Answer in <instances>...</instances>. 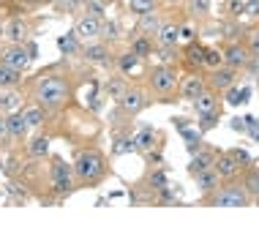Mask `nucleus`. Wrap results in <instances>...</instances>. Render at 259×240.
I'll list each match as a JSON object with an SVG mask.
<instances>
[{
	"label": "nucleus",
	"mask_w": 259,
	"mask_h": 240,
	"mask_svg": "<svg viewBox=\"0 0 259 240\" xmlns=\"http://www.w3.org/2000/svg\"><path fill=\"white\" fill-rule=\"evenodd\" d=\"M30 98L47 112H58L71 101V79L60 66H50L30 82Z\"/></svg>",
	"instance_id": "1"
},
{
	"label": "nucleus",
	"mask_w": 259,
	"mask_h": 240,
	"mask_svg": "<svg viewBox=\"0 0 259 240\" xmlns=\"http://www.w3.org/2000/svg\"><path fill=\"white\" fill-rule=\"evenodd\" d=\"M74 175H76V183L79 188H93L109 175V164H107V156L99 150V147H79L74 153Z\"/></svg>",
	"instance_id": "2"
},
{
	"label": "nucleus",
	"mask_w": 259,
	"mask_h": 240,
	"mask_svg": "<svg viewBox=\"0 0 259 240\" xmlns=\"http://www.w3.org/2000/svg\"><path fill=\"white\" fill-rule=\"evenodd\" d=\"M180 85V71L175 63H158L148 71V90L158 96V101H175Z\"/></svg>",
	"instance_id": "3"
},
{
	"label": "nucleus",
	"mask_w": 259,
	"mask_h": 240,
	"mask_svg": "<svg viewBox=\"0 0 259 240\" xmlns=\"http://www.w3.org/2000/svg\"><path fill=\"white\" fill-rule=\"evenodd\" d=\"M202 205L205 208H248V205H254L251 199V194L246 191V186L237 180H221V186L215 188V191H210L202 196Z\"/></svg>",
	"instance_id": "4"
},
{
	"label": "nucleus",
	"mask_w": 259,
	"mask_h": 240,
	"mask_svg": "<svg viewBox=\"0 0 259 240\" xmlns=\"http://www.w3.org/2000/svg\"><path fill=\"white\" fill-rule=\"evenodd\" d=\"M50 186H52V194L55 196H71L79 183H76V175H74V164H68L66 158L60 156H52V164H50Z\"/></svg>",
	"instance_id": "5"
},
{
	"label": "nucleus",
	"mask_w": 259,
	"mask_h": 240,
	"mask_svg": "<svg viewBox=\"0 0 259 240\" xmlns=\"http://www.w3.org/2000/svg\"><path fill=\"white\" fill-rule=\"evenodd\" d=\"M115 104H117V112L123 117H137L150 107V90L142 88V85H128Z\"/></svg>",
	"instance_id": "6"
},
{
	"label": "nucleus",
	"mask_w": 259,
	"mask_h": 240,
	"mask_svg": "<svg viewBox=\"0 0 259 240\" xmlns=\"http://www.w3.org/2000/svg\"><path fill=\"white\" fill-rule=\"evenodd\" d=\"M33 60H36V55L30 52L27 44H6V47H0V63H3V66L27 71Z\"/></svg>",
	"instance_id": "7"
},
{
	"label": "nucleus",
	"mask_w": 259,
	"mask_h": 240,
	"mask_svg": "<svg viewBox=\"0 0 259 240\" xmlns=\"http://www.w3.org/2000/svg\"><path fill=\"white\" fill-rule=\"evenodd\" d=\"M210 88L207 85V76L199 71V68H191L188 74L180 76V85H178V96H180V101H188L191 104L194 98H197L199 93H205V90Z\"/></svg>",
	"instance_id": "8"
},
{
	"label": "nucleus",
	"mask_w": 259,
	"mask_h": 240,
	"mask_svg": "<svg viewBox=\"0 0 259 240\" xmlns=\"http://www.w3.org/2000/svg\"><path fill=\"white\" fill-rule=\"evenodd\" d=\"M101 30H104V19L101 14H82L74 25V36L88 44V41H99L101 38Z\"/></svg>",
	"instance_id": "9"
},
{
	"label": "nucleus",
	"mask_w": 259,
	"mask_h": 240,
	"mask_svg": "<svg viewBox=\"0 0 259 240\" xmlns=\"http://www.w3.org/2000/svg\"><path fill=\"white\" fill-rule=\"evenodd\" d=\"M237 76H240V71L232 66H227V63H221L219 68H210L207 74V85L215 90V93H224L227 88H232V85L237 82Z\"/></svg>",
	"instance_id": "10"
},
{
	"label": "nucleus",
	"mask_w": 259,
	"mask_h": 240,
	"mask_svg": "<svg viewBox=\"0 0 259 240\" xmlns=\"http://www.w3.org/2000/svg\"><path fill=\"white\" fill-rule=\"evenodd\" d=\"M221 52H224V63H227V66L237 68V71H246L248 60H251V52H248L246 41H229Z\"/></svg>",
	"instance_id": "11"
},
{
	"label": "nucleus",
	"mask_w": 259,
	"mask_h": 240,
	"mask_svg": "<svg viewBox=\"0 0 259 240\" xmlns=\"http://www.w3.org/2000/svg\"><path fill=\"white\" fill-rule=\"evenodd\" d=\"M191 107H194V112H197V117L215 115V112H221V107H224V96L215 93L213 88H207L205 93H199L197 98H194Z\"/></svg>",
	"instance_id": "12"
},
{
	"label": "nucleus",
	"mask_w": 259,
	"mask_h": 240,
	"mask_svg": "<svg viewBox=\"0 0 259 240\" xmlns=\"http://www.w3.org/2000/svg\"><path fill=\"white\" fill-rule=\"evenodd\" d=\"M164 25V14L158 9L156 11H148V14H139L137 17V25H134V36H156L158 27Z\"/></svg>",
	"instance_id": "13"
},
{
	"label": "nucleus",
	"mask_w": 259,
	"mask_h": 240,
	"mask_svg": "<svg viewBox=\"0 0 259 240\" xmlns=\"http://www.w3.org/2000/svg\"><path fill=\"white\" fill-rule=\"evenodd\" d=\"M30 123H27L25 112H11L9 115V142H27V137H30Z\"/></svg>",
	"instance_id": "14"
},
{
	"label": "nucleus",
	"mask_w": 259,
	"mask_h": 240,
	"mask_svg": "<svg viewBox=\"0 0 259 240\" xmlns=\"http://www.w3.org/2000/svg\"><path fill=\"white\" fill-rule=\"evenodd\" d=\"M30 33H33V27L22 17H14L11 22L6 25V41H9V44H27V41H30Z\"/></svg>",
	"instance_id": "15"
},
{
	"label": "nucleus",
	"mask_w": 259,
	"mask_h": 240,
	"mask_svg": "<svg viewBox=\"0 0 259 240\" xmlns=\"http://www.w3.org/2000/svg\"><path fill=\"white\" fill-rule=\"evenodd\" d=\"M213 169L221 175V180H235L237 175L243 172V169H240V164H237V161H235L232 156H229V150H219V153H215Z\"/></svg>",
	"instance_id": "16"
},
{
	"label": "nucleus",
	"mask_w": 259,
	"mask_h": 240,
	"mask_svg": "<svg viewBox=\"0 0 259 240\" xmlns=\"http://www.w3.org/2000/svg\"><path fill=\"white\" fill-rule=\"evenodd\" d=\"M25 107V96L19 88H0V112L3 115H11V112H19Z\"/></svg>",
	"instance_id": "17"
},
{
	"label": "nucleus",
	"mask_w": 259,
	"mask_h": 240,
	"mask_svg": "<svg viewBox=\"0 0 259 240\" xmlns=\"http://www.w3.org/2000/svg\"><path fill=\"white\" fill-rule=\"evenodd\" d=\"M82 58L88 63H96V66H104V63H109V47L104 44V41H88V44H82Z\"/></svg>",
	"instance_id": "18"
},
{
	"label": "nucleus",
	"mask_w": 259,
	"mask_h": 240,
	"mask_svg": "<svg viewBox=\"0 0 259 240\" xmlns=\"http://www.w3.org/2000/svg\"><path fill=\"white\" fill-rule=\"evenodd\" d=\"M213 161H215V150H210V147H199V150H194L191 153V164H188V175H199V172H205V169L213 167Z\"/></svg>",
	"instance_id": "19"
},
{
	"label": "nucleus",
	"mask_w": 259,
	"mask_h": 240,
	"mask_svg": "<svg viewBox=\"0 0 259 240\" xmlns=\"http://www.w3.org/2000/svg\"><path fill=\"white\" fill-rule=\"evenodd\" d=\"M153 38H156V47H178L180 44V22H166L164 19V25L158 27V33Z\"/></svg>",
	"instance_id": "20"
},
{
	"label": "nucleus",
	"mask_w": 259,
	"mask_h": 240,
	"mask_svg": "<svg viewBox=\"0 0 259 240\" xmlns=\"http://www.w3.org/2000/svg\"><path fill=\"white\" fill-rule=\"evenodd\" d=\"M25 153L30 158H36V161H44L47 156H50V137H47V134L30 137V139H27V145H25Z\"/></svg>",
	"instance_id": "21"
},
{
	"label": "nucleus",
	"mask_w": 259,
	"mask_h": 240,
	"mask_svg": "<svg viewBox=\"0 0 259 240\" xmlns=\"http://www.w3.org/2000/svg\"><path fill=\"white\" fill-rule=\"evenodd\" d=\"M156 139H161V134H158L156 129H150V126H148V129H142V131H139L137 137H134V145H137V150H139V153L150 156L153 147L161 145V142H156Z\"/></svg>",
	"instance_id": "22"
},
{
	"label": "nucleus",
	"mask_w": 259,
	"mask_h": 240,
	"mask_svg": "<svg viewBox=\"0 0 259 240\" xmlns=\"http://www.w3.org/2000/svg\"><path fill=\"white\" fill-rule=\"evenodd\" d=\"M194 180H197V188L202 194H210V191H215V188L221 186V175L215 172L213 167L205 169V172H199V175H194Z\"/></svg>",
	"instance_id": "23"
},
{
	"label": "nucleus",
	"mask_w": 259,
	"mask_h": 240,
	"mask_svg": "<svg viewBox=\"0 0 259 240\" xmlns=\"http://www.w3.org/2000/svg\"><path fill=\"white\" fill-rule=\"evenodd\" d=\"M131 52L139 55L142 60H148L150 55H153V49H156V38H150V36H134L131 38Z\"/></svg>",
	"instance_id": "24"
},
{
	"label": "nucleus",
	"mask_w": 259,
	"mask_h": 240,
	"mask_svg": "<svg viewBox=\"0 0 259 240\" xmlns=\"http://www.w3.org/2000/svg\"><path fill=\"white\" fill-rule=\"evenodd\" d=\"M125 88H128V82H125V76L117 71V76H109V79L104 82V96L112 98V101H117V98L123 96Z\"/></svg>",
	"instance_id": "25"
},
{
	"label": "nucleus",
	"mask_w": 259,
	"mask_h": 240,
	"mask_svg": "<svg viewBox=\"0 0 259 240\" xmlns=\"http://www.w3.org/2000/svg\"><path fill=\"white\" fill-rule=\"evenodd\" d=\"M186 11L191 19H207L213 11V0H186Z\"/></svg>",
	"instance_id": "26"
},
{
	"label": "nucleus",
	"mask_w": 259,
	"mask_h": 240,
	"mask_svg": "<svg viewBox=\"0 0 259 240\" xmlns=\"http://www.w3.org/2000/svg\"><path fill=\"white\" fill-rule=\"evenodd\" d=\"M139 63H142V58L134 55L131 49H125L123 55H117V71H120L123 76H128V74H134L139 68Z\"/></svg>",
	"instance_id": "27"
},
{
	"label": "nucleus",
	"mask_w": 259,
	"mask_h": 240,
	"mask_svg": "<svg viewBox=\"0 0 259 240\" xmlns=\"http://www.w3.org/2000/svg\"><path fill=\"white\" fill-rule=\"evenodd\" d=\"M183 55H186V63L191 68H202V66H205V47L197 44V41H191V44L183 49Z\"/></svg>",
	"instance_id": "28"
},
{
	"label": "nucleus",
	"mask_w": 259,
	"mask_h": 240,
	"mask_svg": "<svg viewBox=\"0 0 259 240\" xmlns=\"http://www.w3.org/2000/svg\"><path fill=\"white\" fill-rule=\"evenodd\" d=\"M22 74L19 68H11V66H3L0 63V88H19L22 85Z\"/></svg>",
	"instance_id": "29"
},
{
	"label": "nucleus",
	"mask_w": 259,
	"mask_h": 240,
	"mask_svg": "<svg viewBox=\"0 0 259 240\" xmlns=\"http://www.w3.org/2000/svg\"><path fill=\"white\" fill-rule=\"evenodd\" d=\"M25 112V117H27V123H30V129H41L44 126V120H47V109L41 107V104H27V107H22Z\"/></svg>",
	"instance_id": "30"
},
{
	"label": "nucleus",
	"mask_w": 259,
	"mask_h": 240,
	"mask_svg": "<svg viewBox=\"0 0 259 240\" xmlns=\"http://www.w3.org/2000/svg\"><path fill=\"white\" fill-rule=\"evenodd\" d=\"M243 172H246V175H243L240 183L246 186V191L251 194V199L256 202V196H259V169L256 167H246Z\"/></svg>",
	"instance_id": "31"
},
{
	"label": "nucleus",
	"mask_w": 259,
	"mask_h": 240,
	"mask_svg": "<svg viewBox=\"0 0 259 240\" xmlns=\"http://www.w3.org/2000/svg\"><path fill=\"white\" fill-rule=\"evenodd\" d=\"M221 96H224V101L232 104V107H237V104H243V101H248V90H246V88H237V82L232 85V88L224 90Z\"/></svg>",
	"instance_id": "32"
},
{
	"label": "nucleus",
	"mask_w": 259,
	"mask_h": 240,
	"mask_svg": "<svg viewBox=\"0 0 259 240\" xmlns=\"http://www.w3.org/2000/svg\"><path fill=\"white\" fill-rule=\"evenodd\" d=\"M125 6H128V11L139 17V14H148V11H156L158 9V0H125Z\"/></svg>",
	"instance_id": "33"
},
{
	"label": "nucleus",
	"mask_w": 259,
	"mask_h": 240,
	"mask_svg": "<svg viewBox=\"0 0 259 240\" xmlns=\"http://www.w3.org/2000/svg\"><path fill=\"white\" fill-rule=\"evenodd\" d=\"M221 63H224V52H221V49L219 47H205V66H202V68H207V71H210V68H219Z\"/></svg>",
	"instance_id": "34"
},
{
	"label": "nucleus",
	"mask_w": 259,
	"mask_h": 240,
	"mask_svg": "<svg viewBox=\"0 0 259 240\" xmlns=\"http://www.w3.org/2000/svg\"><path fill=\"white\" fill-rule=\"evenodd\" d=\"M58 47L63 49V52H71V55H79V52H82V41L76 38L74 33H71V36H66V38H60Z\"/></svg>",
	"instance_id": "35"
},
{
	"label": "nucleus",
	"mask_w": 259,
	"mask_h": 240,
	"mask_svg": "<svg viewBox=\"0 0 259 240\" xmlns=\"http://www.w3.org/2000/svg\"><path fill=\"white\" fill-rule=\"evenodd\" d=\"M229 156H232V158L237 161V164H240V169H246V167L254 164V158H251L248 153L243 150V147H232V150H229Z\"/></svg>",
	"instance_id": "36"
},
{
	"label": "nucleus",
	"mask_w": 259,
	"mask_h": 240,
	"mask_svg": "<svg viewBox=\"0 0 259 240\" xmlns=\"http://www.w3.org/2000/svg\"><path fill=\"white\" fill-rule=\"evenodd\" d=\"M246 47L251 52V58L254 55H259V27H254V30H248V38H246Z\"/></svg>",
	"instance_id": "37"
},
{
	"label": "nucleus",
	"mask_w": 259,
	"mask_h": 240,
	"mask_svg": "<svg viewBox=\"0 0 259 240\" xmlns=\"http://www.w3.org/2000/svg\"><path fill=\"white\" fill-rule=\"evenodd\" d=\"M229 3V17L237 19V17H243L246 14V0H227Z\"/></svg>",
	"instance_id": "38"
},
{
	"label": "nucleus",
	"mask_w": 259,
	"mask_h": 240,
	"mask_svg": "<svg viewBox=\"0 0 259 240\" xmlns=\"http://www.w3.org/2000/svg\"><path fill=\"white\" fill-rule=\"evenodd\" d=\"M219 120H221V112H215V115H205V117H199V129L202 131H210L215 123H219Z\"/></svg>",
	"instance_id": "39"
},
{
	"label": "nucleus",
	"mask_w": 259,
	"mask_h": 240,
	"mask_svg": "<svg viewBox=\"0 0 259 240\" xmlns=\"http://www.w3.org/2000/svg\"><path fill=\"white\" fill-rule=\"evenodd\" d=\"M9 142V115H3L0 112V145Z\"/></svg>",
	"instance_id": "40"
},
{
	"label": "nucleus",
	"mask_w": 259,
	"mask_h": 240,
	"mask_svg": "<svg viewBox=\"0 0 259 240\" xmlns=\"http://www.w3.org/2000/svg\"><path fill=\"white\" fill-rule=\"evenodd\" d=\"M246 71H248L251 76H254V79H256V76H259V55H254V58H251V60H248V66H246Z\"/></svg>",
	"instance_id": "41"
},
{
	"label": "nucleus",
	"mask_w": 259,
	"mask_h": 240,
	"mask_svg": "<svg viewBox=\"0 0 259 240\" xmlns=\"http://www.w3.org/2000/svg\"><path fill=\"white\" fill-rule=\"evenodd\" d=\"M50 3H55V6H58V9H60V11H71L74 6L79 3V0H50Z\"/></svg>",
	"instance_id": "42"
},
{
	"label": "nucleus",
	"mask_w": 259,
	"mask_h": 240,
	"mask_svg": "<svg viewBox=\"0 0 259 240\" xmlns=\"http://www.w3.org/2000/svg\"><path fill=\"white\" fill-rule=\"evenodd\" d=\"M243 120H246V126L251 129V137H256V139H259V120H256V117H251V115H248V117H243Z\"/></svg>",
	"instance_id": "43"
},
{
	"label": "nucleus",
	"mask_w": 259,
	"mask_h": 240,
	"mask_svg": "<svg viewBox=\"0 0 259 240\" xmlns=\"http://www.w3.org/2000/svg\"><path fill=\"white\" fill-rule=\"evenodd\" d=\"M180 38H183V41H194V25H180Z\"/></svg>",
	"instance_id": "44"
},
{
	"label": "nucleus",
	"mask_w": 259,
	"mask_h": 240,
	"mask_svg": "<svg viewBox=\"0 0 259 240\" xmlns=\"http://www.w3.org/2000/svg\"><path fill=\"white\" fill-rule=\"evenodd\" d=\"M246 14L248 17H259V0H246Z\"/></svg>",
	"instance_id": "45"
},
{
	"label": "nucleus",
	"mask_w": 259,
	"mask_h": 240,
	"mask_svg": "<svg viewBox=\"0 0 259 240\" xmlns=\"http://www.w3.org/2000/svg\"><path fill=\"white\" fill-rule=\"evenodd\" d=\"M6 41V22H0V44Z\"/></svg>",
	"instance_id": "46"
},
{
	"label": "nucleus",
	"mask_w": 259,
	"mask_h": 240,
	"mask_svg": "<svg viewBox=\"0 0 259 240\" xmlns=\"http://www.w3.org/2000/svg\"><path fill=\"white\" fill-rule=\"evenodd\" d=\"M101 3H117V0H101Z\"/></svg>",
	"instance_id": "47"
},
{
	"label": "nucleus",
	"mask_w": 259,
	"mask_h": 240,
	"mask_svg": "<svg viewBox=\"0 0 259 240\" xmlns=\"http://www.w3.org/2000/svg\"><path fill=\"white\" fill-rule=\"evenodd\" d=\"M251 167H256V169H259V158H256V161H254V164H251Z\"/></svg>",
	"instance_id": "48"
},
{
	"label": "nucleus",
	"mask_w": 259,
	"mask_h": 240,
	"mask_svg": "<svg viewBox=\"0 0 259 240\" xmlns=\"http://www.w3.org/2000/svg\"><path fill=\"white\" fill-rule=\"evenodd\" d=\"M256 88H259V76H256Z\"/></svg>",
	"instance_id": "49"
},
{
	"label": "nucleus",
	"mask_w": 259,
	"mask_h": 240,
	"mask_svg": "<svg viewBox=\"0 0 259 240\" xmlns=\"http://www.w3.org/2000/svg\"><path fill=\"white\" fill-rule=\"evenodd\" d=\"M221 3H227V0H221Z\"/></svg>",
	"instance_id": "50"
},
{
	"label": "nucleus",
	"mask_w": 259,
	"mask_h": 240,
	"mask_svg": "<svg viewBox=\"0 0 259 240\" xmlns=\"http://www.w3.org/2000/svg\"><path fill=\"white\" fill-rule=\"evenodd\" d=\"M256 202H259V196H256Z\"/></svg>",
	"instance_id": "51"
}]
</instances>
